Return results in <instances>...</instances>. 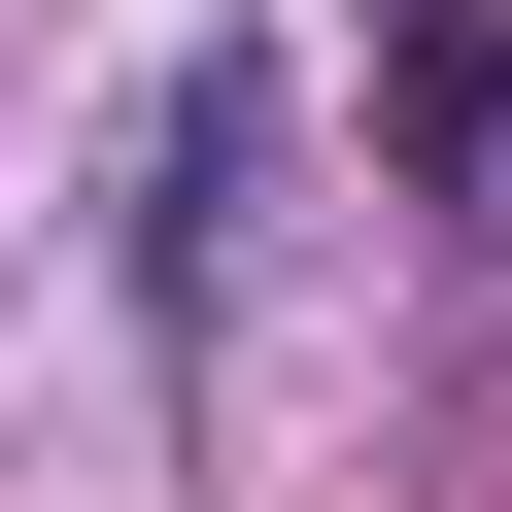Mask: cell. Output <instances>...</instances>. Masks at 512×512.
Returning <instances> with one entry per match:
<instances>
[{
	"label": "cell",
	"instance_id": "cell-1",
	"mask_svg": "<svg viewBox=\"0 0 512 512\" xmlns=\"http://www.w3.org/2000/svg\"><path fill=\"white\" fill-rule=\"evenodd\" d=\"M410 137H444V171L512 205V35H444V103H410Z\"/></svg>",
	"mask_w": 512,
	"mask_h": 512
}]
</instances>
